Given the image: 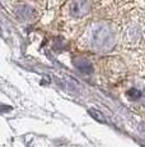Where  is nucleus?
Instances as JSON below:
<instances>
[{"label":"nucleus","mask_w":145,"mask_h":147,"mask_svg":"<svg viewBox=\"0 0 145 147\" xmlns=\"http://www.w3.org/2000/svg\"><path fill=\"white\" fill-rule=\"evenodd\" d=\"M78 68H79L80 70H83V72H90L92 70V65L88 63V61H80V63H76Z\"/></svg>","instance_id":"obj_7"},{"label":"nucleus","mask_w":145,"mask_h":147,"mask_svg":"<svg viewBox=\"0 0 145 147\" xmlns=\"http://www.w3.org/2000/svg\"><path fill=\"white\" fill-rule=\"evenodd\" d=\"M93 10V0H66L60 8L61 17L66 23H79Z\"/></svg>","instance_id":"obj_2"},{"label":"nucleus","mask_w":145,"mask_h":147,"mask_svg":"<svg viewBox=\"0 0 145 147\" xmlns=\"http://www.w3.org/2000/svg\"><path fill=\"white\" fill-rule=\"evenodd\" d=\"M145 35V24L139 19H130L121 28V40L129 46H135L143 41Z\"/></svg>","instance_id":"obj_3"},{"label":"nucleus","mask_w":145,"mask_h":147,"mask_svg":"<svg viewBox=\"0 0 145 147\" xmlns=\"http://www.w3.org/2000/svg\"><path fill=\"white\" fill-rule=\"evenodd\" d=\"M143 96H144V90L141 88L140 86L130 87L126 91V97L129 98L130 101H139L143 98Z\"/></svg>","instance_id":"obj_5"},{"label":"nucleus","mask_w":145,"mask_h":147,"mask_svg":"<svg viewBox=\"0 0 145 147\" xmlns=\"http://www.w3.org/2000/svg\"><path fill=\"white\" fill-rule=\"evenodd\" d=\"M121 40V28L115 22L96 19L85 26L79 44L93 53L106 54L112 51Z\"/></svg>","instance_id":"obj_1"},{"label":"nucleus","mask_w":145,"mask_h":147,"mask_svg":"<svg viewBox=\"0 0 145 147\" xmlns=\"http://www.w3.org/2000/svg\"><path fill=\"white\" fill-rule=\"evenodd\" d=\"M13 17L18 23L27 26L33 23L38 18V9L29 1H21L13 8Z\"/></svg>","instance_id":"obj_4"},{"label":"nucleus","mask_w":145,"mask_h":147,"mask_svg":"<svg viewBox=\"0 0 145 147\" xmlns=\"http://www.w3.org/2000/svg\"><path fill=\"white\" fill-rule=\"evenodd\" d=\"M66 0H47V4L50 8H55V7H60L65 3Z\"/></svg>","instance_id":"obj_8"},{"label":"nucleus","mask_w":145,"mask_h":147,"mask_svg":"<svg viewBox=\"0 0 145 147\" xmlns=\"http://www.w3.org/2000/svg\"><path fill=\"white\" fill-rule=\"evenodd\" d=\"M89 114L93 117V119H96L97 121H106V118L102 115V113H99L98 110H96V109H90L89 110Z\"/></svg>","instance_id":"obj_6"}]
</instances>
